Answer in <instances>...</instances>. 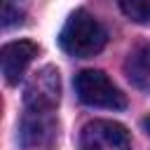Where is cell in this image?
I'll list each match as a JSON object with an SVG mask.
<instances>
[{"instance_id": "6da1fadb", "label": "cell", "mask_w": 150, "mask_h": 150, "mask_svg": "<svg viewBox=\"0 0 150 150\" xmlns=\"http://www.w3.org/2000/svg\"><path fill=\"white\" fill-rule=\"evenodd\" d=\"M105 28L98 23V19L84 9H75L66 26L61 28L59 42L63 47L66 54L75 56V59H89L94 54H98L105 47Z\"/></svg>"}, {"instance_id": "7a4b0ae2", "label": "cell", "mask_w": 150, "mask_h": 150, "mask_svg": "<svg viewBox=\"0 0 150 150\" xmlns=\"http://www.w3.org/2000/svg\"><path fill=\"white\" fill-rule=\"evenodd\" d=\"M75 91L80 101L91 108L122 110L127 105V96L112 84V80L103 70H82L75 77Z\"/></svg>"}, {"instance_id": "3957f363", "label": "cell", "mask_w": 150, "mask_h": 150, "mask_svg": "<svg viewBox=\"0 0 150 150\" xmlns=\"http://www.w3.org/2000/svg\"><path fill=\"white\" fill-rule=\"evenodd\" d=\"M61 98V77L54 66H42L33 73L23 89V103L35 112H52Z\"/></svg>"}, {"instance_id": "277c9868", "label": "cell", "mask_w": 150, "mask_h": 150, "mask_svg": "<svg viewBox=\"0 0 150 150\" xmlns=\"http://www.w3.org/2000/svg\"><path fill=\"white\" fill-rule=\"evenodd\" d=\"M82 150H131V136L120 122L94 120L82 127Z\"/></svg>"}, {"instance_id": "5b68a950", "label": "cell", "mask_w": 150, "mask_h": 150, "mask_svg": "<svg viewBox=\"0 0 150 150\" xmlns=\"http://www.w3.org/2000/svg\"><path fill=\"white\" fill-rule=\"evenodd\" d=\"M38 56V45L30 40H16V42H7L0 52V68H2V77L7 84H16L28 63Z\"/></svg>"}, {"instance_id": "8992f818", "label": "cell", "mask_w": 150, "mask_h": 150, "mask_svg": "<svg viewBox=\"0 0 150 150\" xmlns=\"http://www.w3.org/2000/svg\"><path fill=\"white\" fill-rule=\"evenodd\" d=\"M54 136V117L52 112H35L28 110L19 127V141L23 148H40L49 143Z\"/></svg>"}, {"instance_id": "52a82bcc", "label": "cell", "mask_w": 150, "mask_h": 150, "mask_svg": "<svg viewBox=\"0 0 150 150\" xmlns=\"http://www.w3.org/2000/svg\"><path fill=\"white\" fill-rule=\"evenodd\" d=\"M124 73L134 87L150 91V45H141L129 54L124 63Z\"/></svg>"}, {"instance_id": "ba28073f", "label": "cell", "mask_w": 150, "mask_h": 150, "mask_svg": "<svg viewBox=\"0 0 150 150\" xmlns=\"http://www.w3.org/2000/svg\"><path fill=\"white\" fill-rule=\"evenodd\" d=\"M120 7L134 23H150V0H120Z\"/></svg>"}]
</instances>
